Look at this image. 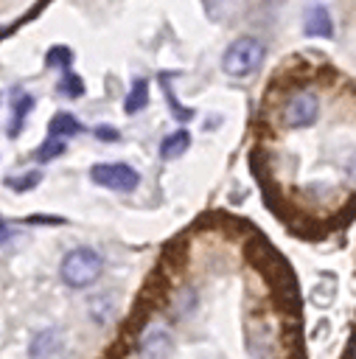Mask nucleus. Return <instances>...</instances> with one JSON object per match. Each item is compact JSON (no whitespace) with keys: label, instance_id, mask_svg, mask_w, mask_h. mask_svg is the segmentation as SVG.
Instances as JSON below:
<instances>
[{"label":"nucleus","instance_id":"12","mask_svg":"<svg viewBox=\"0 0 356 359\" xmlns=\"http://www.w3.org/2000/svg\"><path fill=\"white\" fill-rule=\"evenodd\" d=\"M62 151H64V140H59V137H48V140L36 149V160H56Z\"/></svg>","mask_w":356,"mask_h":359},{"label":"nucleus","instance_id":"18","mask_svg":"<svg viewBox=\"0 0 356 359\" xmlns=\"http://www.w3.org/2000/svg\"><path fill=\"white\" fill-rule=\"evenodd\" d=\"M14 28H17V25H6V28H0V39H3V36H8Z\"/></svg>","mask_w":356,"mask_h":359},{"label":"nucleus","instance_id":"8","mask_svg":"<svg viewBox=\"0 0 356 359\" xmlns=\"http://www.w3.org/2000/svg\"><path fill=\"white\" fill-rule=\"evenodd\" d=\"M31 107H34V98L28 93H22V90H14V118H11V126H8V135L11 137L20 135V126L25 121V115L31 112Z\"/></svg>","mask_w":356,"mask_h":359},{"label":"nucleus","instance_id":"4","mask_svg":"<svg viewBox=\"0 0 356 359\" xmlns=\"http://www.w3.org/2000/svg\"><path fill=\"white\" fill-rule=\"evenodd\" d=\"M320 118V98L308 90L294 93L283 107V123L289 129H306Z\"/></svg>","mask_w":356,"mask_h":359},{"label":"nucleus","instance_id":"10","mask_svg":"<svg viewBox=\"0 0 356 359\" xmlns=\"http://www.w3.org/2000/svg\"><path fill=\"white\" fill-rule=\"evenodd\" d=\"M188 146H191V135H188L185 129H177L174 135H168V137L160 143V151H163L165 160H174V157H179Z\"/></svg>","mask_w":356,"mask_h":359},{"label":"nucleus","instance_id":"15","mask_svg":"<svg viewBox=\"0 0 356 359\" xmlns=\"http://www.w3.org/2000/svg\"><path fill=\"white\" fill-rule=\"evenodd\" d=\"M95 137H101V140H118L121 135H118L115 129H109V126H98V129H95Z\"/></svg>","mask_w":356,"mask_h":359},{"label":"nucleus","instance_id":"14","mask_svg":"<svg viewBox=\"0 0 356 359\" xmlns=\"http://www.w3.org/2000/svg\"><path fill=\"white\" fill-rule=\"evenodd\" d=\"M36 182H39V174H36V171H31V177H25V180H8V185L17 188V191H28V188H34Z\"/></svg>","mask_w":356,"mask_h":359},{"label":"nucleus","instance_id":"2","mask_svg":"<svg viewBox=\"0 0 356 359\" xmlns=\"http://www.w3.org/2000/svg\"><path fill=\"white\" fill-rule=\"evenodd\" d=\"M104 272V258L90 250V247H76L70 250L64 258H62V266H59V275L64 280V286L70 289H87L93 286Z\"/></svg>","mask_w":356,"mask_h":359},{"label":"nucleus","instance_id":"5","mask_svg":"<svg viewBox=\"0 0 356 359\" xmlns=\"http://www.w3.org/2000/svg\"><path fill=\"white\" fill-rule=\"evenodd\" d=\"M303 34L306 36H325L331 39L334 36V20L328 14L325 6H311L303 17Z\"/></svg>","mask_w":356,"mask_h":359},{"label":"nucleus","instance_id":"9","mask_svg":"<svg viewBox=\"0 0 356 359\" xmlns=\"http://www.w3.org/2000/svg\"><path fill=\"white\" fill-rule=\"evenodd\" d=\"M146 104H149V81H146V79H137L135 87L129 90L126 101H123V109H126V115H135V112H140Z\"/></svg>","mask_w":356,"mask_h":359},{"label":"nucleus","instance_id":"17","mask_svg":"<svg viewBox=\"0 0 356 359\" xmlns=\"http://www.w3.org/2000/svg\"><path fill=\"white\" fill-rule=\"evenodd\" d=\"M8 238V227H6V222H0V244Z\"/></svg>","mask_w":356,"mask_h":359},{"label":"nucleus","instance_id":"6","mask_svg":"<svg viewBox=\"0 0 356 359\" xmlns=\"http://www.w3.org/2000/svg\"><path fill=\"white\" fill-rule=\"evenodd\" d=\"M202 6L213 22H230L244 11L247 0H202Z\"/></svg>","mask_w":356,"mask_h":359},{"label":"nucleus","instance_id":"11","mask_svg":"<svg viewBox=\"0 0 356 359\" xmlns=\"http://www.w3.org/2000/svg\"><path fill=\"white\" fill-rule=\"evenodd\" d=\"M70 59H73V50L70 48H64V45H56V48H50L48 53H45V65L48 67H70Z\"/></svg>","mask_w":356,"mask_h":359},{"label":"nucleus","instance_id":"3","mask_svg":"<svg viewBox=\"0 0 356 359\" xmlns=\"http://www.w3.org/2000/svg\"><path fill=\"white\" fill-rule=\"evenodd\" d=\"M90 180L101 188H109V191H121V194H129L137 188L140 182V174L126 165V163H98L90 168Z\"/></svg>","mask_w":356,"mask_h":359},{"label":"nucleus","instance_id":"7","mask_svg":"<svg viewBox=\"0 0 356 359\" xmlns=\"http://www.w3.org/2000/svg\"><path fill=\"white\" fill-rule=\"evenodd\" d=\"M78 132H81V123H78L73 115L59 112V115H53V118H50L48 137H59V140H64V137H73V135H78Z\"/></svg>","mask_w":356,"mask_h":359},{"label":"nucleus","instance_id":"1","mask_svg":"<svg viewBox=\"0 0 356 359\" xmlns=\"http://www.w3.org/2000/svg\"><path fill=\"white\" fill-rule=\"evenodd\" d=\"M263 59H266V45L258 36H238L221 53V70L233 79H247L263 65Z\"/></svg>","mask_w":356,"mask_h":359},{"label":"nucleus","instance_id":"16","mask_svg":"<svg viewBox=\"0 0 356 359\" xmlns=\"http://www.w3.org/2000/svg\"><path fill=\"white\" fill-rule=\"evenodd\" d=\"M345 171H348V177L356 182V151L348 157V163H345Z\"/></svg>","mask_w":356,"mask_h":359},{"label":"nucleus","instance_id":"13","mask_svg":"<svg viewBox=\"0 0 356 359\" xmlns=\"http://www.w3.org/2000/svg\"><path fill=\"white\" fill-rule=\"evenodd\" d=\"M59 93L67 95V98H78V95L84 93V84H81V79H78L76 73H64V79H62V84H59Z\"/></svg>","mask_w":356,"mask_h":359}]
</instances>
